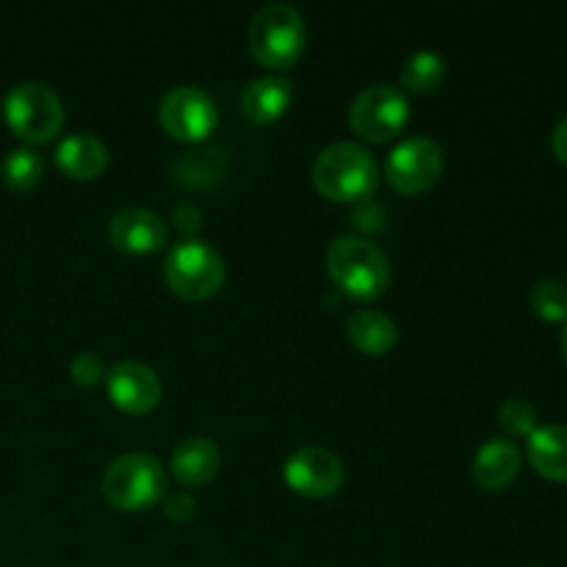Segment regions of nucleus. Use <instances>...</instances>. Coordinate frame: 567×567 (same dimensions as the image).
<instances>
[{
  "mask_svg": "<svg viewBox=\"0 0 567 567\" xmlns=\"http://www.w3.org/2000/svg\"><path fill=\"white\" fill-rule=\"evenodd\" d=\"M327 271L354 299H374L391 286V260L363 236H338L327 249Z\"/></svg>",
  "mask_w": 567,
  "mask_h": 567,
  "instance_id": "1",
  "label": "nucleus"
},
{
  "mask_svg": "<svg viewBox=\"0 0 567 567\" xmlns=\"http://www.w3.org/2000/svg\"><path fill=\"white\" fill-rule=\"evenodd\" d=\"M164 513L169 520H177V524H186L197 515V502H194L188 493H172L164 502Z\"/></svg>",
  "mask_w": 567,
  "mask_h": 567,
  "instance_id": "25",
  "label": "nucleus"
},
{
  "mask_svg": "<svg viewBox=\"0 0 567 567\" xmlns=\"http://www.w3.org/2000/svg\"><path fill=\"white\" fill-rule=\"evenodd\" d=\"M347 336L360 352L365 354H385L396 343L399 330L396 321L388 313L374 308H360L349 313L347 319Z\"/></svg>",
  "mask_w": 567,
  "mask_h": 567,
  "instance_id": "18",
  "label": "nucleus"
},
{
  "mask_svg": "<svg viewBox=\"0 0 567 567\" xmlns=\"http://www.w3.org/2000/svg\"><path fill=\"white\" fill-rule=\"evenodd\" d=\"M3 116L25 142H50L64 125V103L48 83L25 81L9 89Z\"/></svg>",
  "mask_w": 567,
  "mask_h": 567,
  "instance_id": "6",
  "label": "nucleus"
},
{
  "mask_svg": "<svg viewBox=\"0 0 567 567\" xmlns=\"http://www.w3.org/2000/svg\"><path fill=\"white\" fill-rule=\"evenodd\" d=\"M109 369H105L103 358L97 352H78L70 363V377L83 388H92L105 380Z\"/></svg>",
  "mask_w": 567,
  "mask_h": 567,
  "instance_id": "24",
  "label": "nucleus"
},
{
  "mask_svg": "<svg viewBox=\"0 0 567 567\" xmlns=\"http://www.w3.org/2000/svg\"><path fill=\"white\" fill-rule=\"evenodd\" d=\"M164 275L177 297L208 299L225 282V260L208 241L188 236L166 252Z\"/></svg>",
  "mask_w": 567,
  "mask_h": 567,
  "instance_id": "5",
  "label": "nucleus"
},
{
  "mask_svg": "<svg viewBox=\"0 0 567 567\" xmlns=\"http://www.w3.org/2000/svg\"><path fill=\"white\" fill-rule=\"evenodd\" d=\"M551 150L563 164H567V116H563V120L557 122V127H554Z\"/></svg>",
  "mask_w": 567,
  "mask_h": 567,
  "instance_id": "27",
  "label": "nucleus"
},
{
  "mask_svg": "<svg viewBox=\"0 0 567 567\" xmlns=\"http://www.w3.org/2000/svg\"><path fill=\"white\" fill-rule=\"evenodd\" d=\"M109 396L122 413L144 415L161 402V380L147 363L138 360H120L105 374Z\"/></svg>",
  "mask_w": 567,
  "mask_h": 567,
  "instance_id": "11",
  "label": "nucleus"
},
{
  "mask_svg": "<svg viewBox=\"0 0 567 567\" xmlns=\"http://www.w3.org/2000/svg\"><path fill=\"white\" fill-rule=\"evenodd\" d=\"M443 78H446V59L435 50H419L404 61L402 83L410 92H432V89L441 86Z\"/></svg>",
  "mask_w": 567,
  "mask_h": 567,
  "instance_id": "20",
  "label": "nucleus"
},
{
  "mask_svg": "<svg viewBox=\"0 0 567 567\" xmlns=\"http://www.w3.org/2000/svg\"><path fill=\"white\" fill-rule=\"evenodd\" d=\"M313 183L327 199L358 203L377 188V161L363 144L332 142L316 155Z\"/></svg>",
  "mask_w": 567,
  "mask_h": 567,
  "instance_id": "2",
  "label": "nucleus"
},
{
  "mask_svg": "<svg viewBox=\"0 0 567 567\" xmlns=\"http://www.w3.org/2000/svg\"><path fill=\"white\" fill-rule=\"evenodd\" d=\"M175 221L183 233H194L199 227V221H203V214L192 203H186L175 210Z\"/></svg>",
  "mask_w": 567,
  "mask_h": 567,
  "instance_id": "26",
  "label": "nucleus"
},
{
  "mask_svg": "<svg viewBox=\"0 0 567 567\" xmlns=\"http://www.w3.org/2000/svg\"><path fill=\"white\" fill-rule=\"evenodd\" d=\"M443 147L426 136L402 138L396 147L388 153L385 177L396 192L421 194L435 186L443 175Z\"/></svg>",
  "mask_w": 567,
  "mask_h": 567,
  "instance_id": "8",
  "label": "nucleus"
},
{
  "mask_svg": "<svg viewBox=\"0 0 567 567\" xmlns=\"http://www.w3.org/2000/svg\"><path fill=\"white\" fill-rule=\"evenodd\" d=\"M563 354H565V363H567V321H565V330H563Z\"/></svg>",
  "mask_w": 567,
  "mask_h": 567,
  "instance_id": "28",
  "label": "nucleus"
},
{
  "mask_svg": "<svg viewBox=\"0 0 567 567\" xmlns=\"http://www.w3.org/2000/svg\"><path fill=\"white\" fill-rule=\"evenodd\" d=\"M524 454L509 437H493L476 452L474 457V480L485 491H504L520 474Z\"/></svg>",
  "mask_w": 567,
  "mask_h": 567,
  "instance_id": "14",
  "label": "nucleus"
},
{
  "mask_svg": "<svg viewBox=\"0 0 567 567\" xmlns=\"http://www.w3.org/2000/svg\"><path fill=\"white\" fill-rule=\"evenodd\" d=\"M44 161L37 150L31 147H17L11 150L3 158V166H0V175H3V183L14 192H31L39 181H42Z\"/></svg>",
  "mask_w": 567,
  "mask_h": 567,
  "instance_id": "21",
  "label": "nucleus"
},
{
  "mask_svg": "<svg viewBox=\"0 0 567 567\" xmlns=\"http://www.w3.org/2000/svg\"><path fill=\"white\" fill-rule=\"evenodd\" d=\"M308 42L305 20L291 3H266L249 22V50L255 59L271 70H288L299 61Z\"/></svg>",
  "mask_w": 567,
  "mask_h": 567,
  "instance_id": "3",
  "label": "nucleus"
},
{
  "mask_svg": "<svg viewBox=\"0 0 567 567\" xmlns=\"http://www.w3.org/2000/svg\"><path fill=\"white\" fill-rule=\"evenodd\" d=\"M172 172L181 183L186 186H210L221 177L225 172V153L216 147H199L192 150V153H177L175 164H172Z\"/></svg>",
  "mask_w": 567,
  "mask_h": 567,
  "instance_id": "19",
  "label": "nucleus"
},
{
  "mask_svg": "<svg viewBox=\"0 0 567 567\" xmlns=\"http://www.w3.org/2000/svg\"><path fill=\"white\" fill-rule=\"evenodd\" d=\"M293 86L288 78L282 75H260L255 81H249V86L241 94V111L249 122H275L277 116H282L291 105Z\"/></svg>",
  "mask_w": 567,
  "mask_h": 567,
  "instance_id": "16",
  "label": "nucleus"
},
{
  "mask_svg": "<svg viewBox=\"0 0 567 567\" xmlns=\"http://www.w3.org/2000/svg\"><path fill=\"white\" fill-rule=\"evenodd\" d=\"M529 465L551 482H567V426L546 424L537 426L526 446Z\"/></svg>",
  "mask_w": 567,
  "mask_h": 567,
  "instance_id": "17",
  "label": "nucleus"
},
{
  "mask_svg": "<svg viewBox=\"0 0 567 567\" xmlns=\"http://www.w3.org/2000/svg\"><path fill=\"white\" fill-rule=\"evenodd\" d=\"M529 305L540 319L567 321V288L559 280H540L532 286Z\"/></svg>",
  "mask_w": 567,
  "mask_h": 567,
  "instance_id": "22",
  "label": "nucleus"
},
{
  "mask_svg": "<svg viewBox=\"0 0 567 567\" xmlns=\"http://www.w3.org/2000/svg\"><path fill=\"white\" fill-rule=\"evenodd\" d=\"M498 424L513 437H529L537 430V413L524 399H507L498 408Z\"/></svg>",
  "mask_w": 567,
  "mask_h": 567,
  "instance_id": "23",
  "label": "nucleus"
},
{
  "mask_svg": "<svg viewBox=\"0 0 567 567\" xmlns=\"http://www.w3.org/2000/svg\"><path fill=\"white\" fill-rule=\"evenodd\" d=\"M408 120V97L388 83L363 89L349 109V125L360 138H369V142H388V138L399 136Z\"/></svg>",
  "mask_w": 567,
  "mask_h": 567,
  "instance_id": "7",
  "label": "nucleus"
},
{
  "mask_svg": "<svg viewBox=\"0 0 567 567\" xmlns=\"http://www.w3.org/2000/svg\"><path fill=\"white\" fill-rule=\"evenodd\" d=\"M166 471L158 457L144 452H131L116 457L103 474V496L116 509L138 513L166 496Z\"/></svg>",
  "mask_w": 567,
  "mask_h": 567,
  "instance_id": "4",
  "label": "nucleus"
},
{
  "mask_svg": "<svg viewBox=\"0 0 567 567\" xmlns=\"http://www.w3.org/2000/svg\"><path fill=\"white\" fill-rule=\"evenodd\" d=\"M288 487L299 496L324 498L343 485V463L324 446L297 449L282 465Z\"/></svg>",
  "mask_w": 567,
  "mask_h": 567,
  "instance_id": "10",
  "label": "nucleus"
},
{
  "mask_svg": "<svg viewBox=\"0 0 567 567\" xmlns=\"http://www.w3.org/2000/svg\"><path fill=\"white\" fill-rule=\"evenodd\" d=\"M55 166L75 181H92L109 166V147L94 133H70L55 147Z\"/></svg>",
  "mask_w": 567,
  "mask_h": 567,
  "instance_id": "15",
  "label": "nucleus"
},
{
  "mask_svg": "<svg viewBox=\"0 0 567 567\" xmlns=\"http://www.w3.org/2000/svg\"><path fill=\"white\" fill-rule=\"evenodd\" d=\"M161 125L177 142H203L219 122L216 103L197 86H175L161 100Z\"/></svg>",
  "mask_w": 567,
  "mask_h": 567,
  "instance_id": "9",
  "label": "nucleus"
},
{
  "mask_svg": "<svg viewBox=\"0 0 567 567\" xmlns=\"http://www.w3.org/2000/svg\"><path fill=\"white\" fill-rule=\"evenodd\" d=\"M109 241L120 252L147 255L166 244V221L150 208H122L109 221Z\"/></svg>",
  "mask_w": 567,
  "mask_h": 567,
  "instance_id": "12",
  "label": "nucleus"
},
{
  "mask_svg": "<svg viewBox=\"0 0 567 567\" xmlns=\"http://www.w3.org/2000/svg\"><path fill=\"white\" fill-rule=\"evenodd\" d=\"M172 476L186 487H203L219 474L221 452L210 437L192 435L183 437L172 452Z\"/></svg>",
  "mask_w": 567,
  "mask_h": 567,
  "instance_id": "13",
  "label": "nucleus"
}]
</instances>
